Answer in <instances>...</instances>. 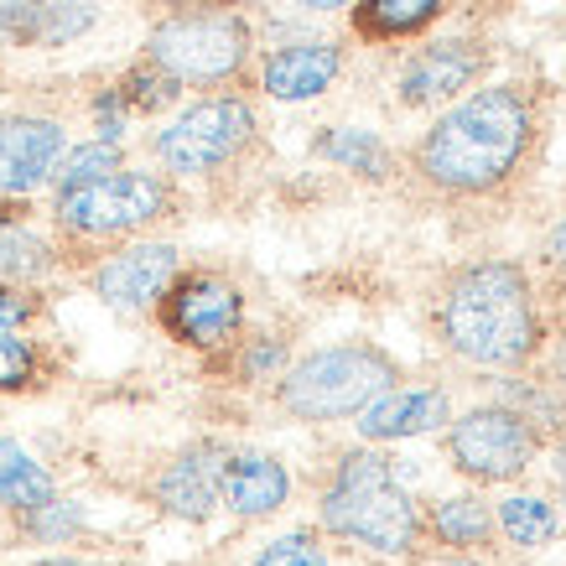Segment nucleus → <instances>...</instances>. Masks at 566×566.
<instances>
[{
    "instance_id": "1",
    "label": "nucleus",
    "mask_w": 566,
    "mask_h": 566,
    "mask_svg": "<svg viewBox=\"0 0 566 566\" xmlns=\"http://www.w3.org/2000/svg\"><path fill=\"white\" fill-rule=\"evenodd\" d=\"M541 136L535 94L520 84H483L452 99L411 146V172L447 198L499 192L531 161Z\"/></svg>"
},
{
    "instance_id": "2",
    "label": "nucleus",
    "mask_w": 566,
    "mask_h": 566,
    "mask_svg": "<svg viewBox=\"0 0 566 566\" xmlns=\"http://www.w3.org/2000/svg\"><path fill=\"white\" fill-rule=\"evenodd\" d=\"M437 338L473 369H520L541 354V312L520 260H473L437 296Z\"/></svg>"
},
{
    "instance_id": "3",
    "label": "nucleus",
    "mask_w": 566,
    "mask_h": 566,
    "mask_svg": "<svg viewBox=\"0 0 566 566\" xmlns=\"http://www.w3.org/2000/svg\"><path fill=\"white\" fill-rule=\"evenodd\" d=\"M317 520H323L327 535L354 541V546L375 551L385 562L416 556L421 535H427V520L416 510V499L395 479V458H385L375 447H359V452L338 458L333 483L317 499Z\"/></svg>"
},
{
    "instance_id": "4",
    "label": "nucleus",
    "mask_w": 566,
    "mask_h": 566,
    "mask_svg": "<svg viewBox=\"0 0 566 566\" xmlns=\"http://www.w3.org/2000/svg\"><path fill=\"white\" fill-rule=\"evenodd\" d=\"M390 385H400V364L375 344H327L312 348L307 359H296L281 369L275 379V406L292 416V421H307V427H323V421H348L359 416L375 395H385Z\"/></svg>"
},
{
    "instance_id": "5",
    "label": "nucleus",
    "mask_w": 566,
    "mask_h": 566,
    "mask_svg": "<svg viewBox=\"0 0 566 566\" xmlns=\"http://www.w3.org/2000/svg\"><path fill=\"white\" fill-rule=\"evenodd\" d=\"M255 32L229 6H198V11H167L146 32V63L177 78L182 88H223L250 69Z\"/></svg>"
},
{
    "instance_id": "6",
    "label": "nucleus",
    "mask_w": 566,
    "mask_h": 566,
    "mask_svg": "<svg viewBox=\"0 0 566 566\" xmlns=\"http://www.w3.org/2000/svg\"><path fill=\"white\" fill-rule=\"evenodd\" d=\"M177 213V188L167 172H140L120 167L109 177H94L84 188H69L52 198V223L73 244H109L146 234L151 223Z\"/></svg>"
},
{
    "instance_id": "7",
    "label": "nucleus",
    "mask_w": 566,
    "mask_h": 566,
    "mask_svg": "<svg viewBox=\"0 0 566 566\" xmlns=\"http://www.w3.org/2000/svg\"><path fill=\"white\" fill-rule=\"evenodd\" d=\"M255 130H260L255 104L244 99V94H208V99L177 109L172 120L156 130L151 151H156V161H161V172L213 177L250 151Z\"/></svg>"
},
{
    "instance_id": "8",
    "label": "nucleus",
    "mask_w": 566,
    "mask_h": 566,
    "mask_svg": "<svg viewBox=\"0 0 566 566\" xmlns=\"http://www.w3.org/2000/svg\"><path fill=\"white\" fill-rule=\"evenodd\" d=\"M541 452V431L504 400L447 421V458L468 483H515Z\"/></svg>"
},
{
    "instance_id": "9",
    "label": "nucleus",
    "mask_w": 566,
    "mask_h": 566,
    "mask_svg": "<svg viewBox=\"0 0 566 566\" xmlns=\"http://www.w3.org/2000/svg\"><path fill=\"white\" fill-rule=\"evenodd\" d=\"M156 323L188 348H229L244 333V292L219 271H177L156 302Z\"/></svg>"
},
{
    "instance_id": "10",
    "label": "nucleus",
    "mask_w": 566,
    "mask_h": 566,
    "mask_svg": "<svg viewBox=\"0 0 566 566\" xmlns=\"http://www.w3.org/2000/svg\"><path fill=\"white\" fill-rule=\"evenodd\" d=\"M177 271H182L177 244L130 240V244H120V250H109V255L94 265L88 286H94V296H99L109 312L140 317V312H156V302H161V292L172 286Z\"/></svg>"
},
{
    "instance_id": "11",
    "label": "nucleus",
    "mask_w": 566,
    "mask_h": 566,
    "mask_svg": "<svg viewBox=\"0 0 566 566\" xmlns=\"http://www.w3.org/2000/svg\"><path fill=\"white\" fill-rule=\"evenodd\" d=\"M63 151H69L63 120L32 109H0V198H27L48 188Z\"/></svg>"
},
{
    "instance_id": "12",
    "label": "nucleus",
    "mask_w": 566,
    "mask_h": 566,
    "mask_svg": "<svg viewBox=\"0 0 566 566\" xmlns=\"http://www.w3.org/2000/svg\"><path fill=\"white\" fill-rule=\"evenodd\" d=\"M489 52L483 42H468V36H442V42H427L416 48L406 63H400V78H395V94L411 109H437V104L463 99L473 78L483 73Z\"/></svg>"
},
{
    "instance_id": "13",
    "label": "nucleus",
    "mask_w": 566,
    "mask_h": 566,
    "mask_svg": "<svg viewBox=\"0 0 566 566\" xmlns=\"http://www.w3.org/2000/svg\"><path fill=\"white\" fill-rule=\"evenodd\" d=\"M223 458L229 447L203 437V442H188L172 463L156 473L151 483V504L161 515L188 520V525H203L223 510Z\"/></svg>"
},
{
    "instance_id": "14",
    "label": "nucleus",
    "mask_w": 566,
    "mask_h": 566,
    "mask_svg": "<svg viewBox=\"0 0 566 566\" xmlns=\"http://www.w3.org/2000/svg\"><path fill=\"white\" fill-rule=\"evenodd\" d=\"M452 421V400H447L442 385H390L385 395H375L354 427L369 447L385 442H411V437H427V431H447Z\"/></svg>"
},
{
    "instance_id": "15",
    "label": "nucleus",
    "mask_w": 566,
    "mask_h": 566,
    "mask_svg": "<svg viewBox=\"0 0 566 566\" xmlns=\"http://www.w3.org/2000/svg\"><path fill=\"white\" fill-rule=\"evenodd\" d=\"M338 78H344V48H338V42H323V36L286 42V48L265 52V63H260V94L275 104L323 99Z\"/></svg>"
},
{
    "instance_id": "16",
    "label": "nucleus",
    "mask_w": 566,
    "mask_h": 566,
    "mask_svg": "<svg viewBox=\"0 0 566 566\" xmlns=\"http://www.w3.org/2000/svg\"><path fill=\"white\" fill-rule=\"evenodd\" d=\"M292 499V473L271 452H229L223 458V510L240 520H271Z\"/></svg>"
},
{
    "instance_id": "17",
    "label": "nucleus",
    "mask_w": 566,
    "mask_h": 566,
    "mask_svg": "<svg viewBox=\"0 0 566 566\" xmlns=\"http://www.w3.org/2000/svg\"><path fill=\"white\" fill-rule=\"evenodd\" d=\"M57 265V244L48 234L27 229V203L0 198V281L6 286H32Z\"/></svg>"
},
{
    "instance_id": "18",
    "label": "nucleus",
    "mask_w": 566,
    "mask_h": 566,
    "mask_svg": "<svg viewBox=\"0 0 566 566\" xmlns=\"http://www.w3.org/2000/svg\"><path fill=\"white\" fill-rule=\"evenodd\" d=\"M312 151L323 156V161H333L338 172L364 177V182H390L395 177L390 140L379 136V130H364V125H327V130H317Z\"/></svg>"
},
{
    "instance_id": "19",
    "label": "nucleus",
    "mask_w": 566,
    "mask_h": 566,
    "mask_svg": "<svg viewBox=\"0 0 566 566\" xmlns=\"http://www.w3.org/2000/svg\"><path fill=\"white\" fill-rule=\"evenodd\" d=\"M348 11L364 42H400V36L427 32L447 11V0H354Z\"/></svg>"
},
{
    "instance_id": "20",
    "label": "nucleus",
    "mask_w": 566,
    "mask_h": 566,
    "mask_svg": "<svg viewBox=\"0 0 566 566\" xmlns=\"http://www.w3.org/2000/svg\"><path fill=\"white\" fill-rule=\"evenodd\" d=\"M494 531L520 551H541L562 535V515H556L541 494H510V499H499Z\"/></svg>"
},
{
    "instance_id": "21",
    "label": "nucleus",
    "mask_w": 566,
    "mask_h": 566,
    "mask_svg": "<svg viewBox=\"0 0 566 566\" xmlns=\"http://www.w3.org/2000/svg\"><path fill=\"white\" fill-rule=\"evenodd\" d=\"M427 525L437 531V541L452 551H479L489 546L494 535V510L483 504L479 494H458V499H442L427 510Z\"/></svg>"
},
{
    "instance_id": "22",
    "label": "nucleus",
    "mask_w": 566,
    "mask_h": 566,
    "mask_svg": "<svg viewBox=\"0 0 566 566\" xmlns=\"http://www.w3.org/2000/svg\"><path fill=\"white\" fill-rule=\"evenodd\" d=\"M99 27V0H36L27 48H69Z\"/></svg>"
},
{
    "instance_id": "23",
    "label": "nucleus",
    "mask_w": 566,
    "mask_h": 566,
    "mask_svg": "<svg viewBox=\"0 0 566 566\" xmlns=\"http://www.w3.org/2000/svg\"><path fill=\"white\" fill-rule=\"evenodd\" d=\"M115 88H120V99L130 115H167V109L182 99V84L167 78V73L156 69V63H146V57H140L136 69H125Z\"/></svg>"
},
{
    "instance_id": "24",
    "label": "nucleus",
    "mask_w": 566,
    "mask_h": 566,
    "mask_svg": "<svg viewBox=\"0 0 566 566\" xmlns=\"http://www.w3.org/2000/svg\"><path fill=\"white\" fill-rule=\"evenodd\" d=\"M125 167V146L115 140H88V146H69L63 161H57V172H52V188L69 192V188H84L94 177H109Z\"/></svg>"
},
{
    "instance_id": "25",
    "label": "nucleus",
    "mask_w": 566,
    "mask_h": 566,
    "mask_svg": "<svg viewBox=\"0 0 566 566\" xmlns=\"http://www.w3.org/2000/svg\"><path fill=\"white\" fill-rule=\"evenodd\" d=\"M17 520H21V531L32 535L36 546H69V541H78L84 525H88L84 504L57 499V494H52L48 504H36V510H27V515H17Z\"/></svg>"
},
{
    "instance_id": "26",
    "label": "nucleus",
    "mask_w": 566,
    "mask_h": 566,
    "mask_svg": "<svg viewBox=\"0 0 566 566\" xmlns=\"http://www.w3.org/2000/svg\"><path fill=\"white\" fill-rule=\"evenodd\" d=\"M504 406L525 416L535 431L541 427H566V400L551 379H520V385H510V390H504Z\"/></svg>"
},
{
    "instance_id": "27",
    "label": "nucleus",
    "mask_w": 566,
    "mask_h": 566,
    "mask_svg": "<svg viewBox=\"0 0 566 566\" xmlns=\"http://www.w3.org/2000/svg\"><path fill=\"white\" fill-rule=\"evenodd\" d=\"M42 375V354L27 333H0V395L32 390Z\"/></svg>"
},
{
    "instance_id": "28",
    "label": "nucleus",
    "mask_w": 566,
    "mask_h": 566,
    "mask_svg": "<svg viewBox=\"0 0 566 566\" xmlns=\"http://www.w3.org/2000/svg\"><path fill=\"white\" fill-rule=\"evenodd\" d=\"M292 364V348L275 333H260V338H244L240 344V379L244 385H265V379H281V369Z\"/></svg>"
},
{
    "instance_id": "29",
    "label": "nucleus",
    "mask_w": 566,
    "mask_h": 566,
    "mask_svg": "<svg viewBox=\"0 0 566 566\" xmlns=\"http://www.w3.org/2000/svg\"><path fill=\"white\" fill-rule=\"evenodd\" d=\"M250 566H333V562H327L323 541L312 531H292V535H275Z\"/></svg>"
},
{
    "instance_id": "30",
    "label": "nucleus",
    "mask_w": 566,
    "mask_h": 566,
    "mask_svg": "<svg viewBox=\"0 0 566 566\" xmlns=\"http://www.w3.org/2000/svg\"><path fill=\"white\" fill-rule=\"evenodd\" d=\"M88 115H94V130H99L94 140H115V146L130 136V120H136V115L125 109V99H120V88H115V84L99 88V94L88 99Z\"/></svg>"
},
{
    "instance_id": "31",
    "label": "nucleus",
    "mask_w": 566,
    "mask_h": 566,
    "mask_svg": "<svg viewBox=\"0 0 566 566\" xmlns=\"http://www.w3.org/2000/svg\"><path fill=\"white\" fill-rule=\"evenodd\" d=\"M32 17H36V0H0V52L27 48Z\"/></svg>"
},
{
    "instance_id": "32",
    "label": "nucleus",
    "mask_w": 566,
    "mask_h": 566,
    "mask_svg": "<svg viewBox=\"0 0 566 566\" xmlns=\"http://www.w3.org/2000/svg\"><path fill=\"white\" fill-rule=\"evenodd\" d=\"M36 317V296L27 286H6L0 281V333H21Z\"/></svg>"
},
{
    "instance_id": "33",
    "label": "nucleus",
    "mask_w": 566,
    "mask_h": 566,
    "mask_svg": "<svg viewBox=\"0 0 566 566\" xmlns=\"http://www.w3.org/2000/svg\"><path fill=\"white\" fill-rule=\"evenodd\" d=\"M541 255H546V265L566 281V219H556L546 229V240H541Z\"/></svg>"
},
{
    "instance_id": "34",
    "label": "nucleus",
    "mask_w": 566,
    "mask_h": 566,
    "mask_svg": "<svg viewBox=\"0 0 566 566\" xmlns=\"http://www.w3.org/2000/svg\"><path fill=\"white\" fill-rule=\"evenodd\" d=\"M27 458H32V452H27V447H21L17 437H0V489L11 483V473H17V468L27 463Z\"/></svg>"
},
{
    "instance_id": "35",
    "label": "nucleus",
    "mask_w": 566,
    "mask_h": 566,
    "mask_svg": "<svg viewBox=\"0 0 566 566\" xmlns=\"http://www.w3.org/2000/svg\"><path fill=\"white\" fill-rule=\"evenodd\" d=\"M551 385L566 395V338L556 348H551Z\"/></svg>"
},
{
    "instance_id": "36",
    "label": "nucleus",
    "mask_w": 566,
    "mask_h": 566,
    "mask_svg": "<svg viewBox=\"0 0 566 566\" xmlns=\"http://www.w3.org/2000/svg\"><path fill=\"white\" fill-rule=\"evenodd\" d=\"M292 6H302V11H317V17H327V11H348L354 0H292Z\"/></svg>"
},
{
    "instance_id": "37",
    "label": "nucleus",
    "mask_w": 566,
    "mask_h": 566,
    "mask_svg": "<svg viewBox=\"0 0 566 566\" xmlns=\"http://www.w3.org/2000/svg\"><path fill=\"white\" fill-rule=\"evenodd\" d=\"M146 6H167V11H198V6H219V0H146Z\"/></svg>"
},
{
    "instance_id": "38",
    "label": "nucleus",
    "mask_w": 566,
    "mask_h": 566,
    "mask_svg": "<svg viewBox=\"0 0 566 566\" xmlns=\"http://www.w3.org/2000/svg\"><path fill=\"white\" fill-rule=\"evenodd\" d=\"M42 566H104V562H84V556H42Z\"/></svg>"
},
{
    "instance_id": "39",
    "label": "nucleus",
    "mask_w": 566,
    "mask_h": 566,
    "mask_svg": "<svg viewBox=\"0 0 566 566\" xmlns=\"http://www.w3.org/2000/svg\"><path fill=\"white\" fill-rule=\"evenodd\" d=\"M556 483H566V447L556 452Z\"/></svg>"
},
{
    "instance_id": "40",
    "label": "nucleus",
    "mask_w": 566,
    "mask_h": 566,
    "mask_svg": "<svg viewBox=\"0 0 566 566\" xmlns=\"http://www.w3.org/2000/svg\"><path fill=\"white\" fill-rule=\"evenodd\" d=\"M437 566H479L473 556H452V562H437Z\"/></svg>"
},
{
    "instance_id": "41",
    "label": "nucleus",
    "mask_w": 566,
    "mask_h": 566,
    "mask_svg": "<svg viewBox=\"0 0 566 566\" xmlns=\"http://www.w3.org/2000/svg\"><path fill=\"white\" fill-rule=\"evenodd\" d=\"M27 566H42V562H27Z\"/></svg>"
}]
</instances>
